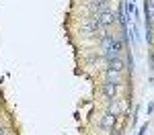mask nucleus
Returning <instances> with one entry per match:
<instances>
[{
	"label": "nucleus",
	"instance_id": "1",
	"mask_svg": "<svg viewBox=\"0 0 154 135\" xmlns=\"http://www.w3.org/2000/svg\"><path fill=\"white\" fill-rule=\"evenodd\" d=\"M103 27H101V21H99V16L97 14H88V16H82V21H80V31L86 33V35H91V33H99Z\"/></svg>",
	"mask_w": 154,
	"mask_h": 135
},
{
	"label": "nucleus",
	"instance_id": "2",
	"mask_svg": "<svg viewBox=\"0 0 154 135\" xmlns=\"http://www.w3.org/2000/svg\"><path fill=\"white\" fill-rule=\"evenodd\" d=\"M97 16H99V21H101V27H103V29H107V27H111V25H115V21H117V19H115V14H113L111 10L99 12Z\"/></svg>",
	"mask_w": 154,
	"mask_h": 135
},
{
	"label": "nucleus",
	"instance_id": "3",
	"mask_svg": "<svg viewBox=\"0 0 154 135\" xmlns=\"http://www.w3.org/2000/svg\"><path fill=\"white\" fill-rule=\"evenodd\" d=\"M117 92H119L117 82H105V84H103V94H105L107 98H117Z\"/></svg>",
	"mask_w": 154,
	"mask_h": 135
},
{
	"label": "nucleus",
	"instance_id": "4",
	"mask_svg": "<svg viewBox=\"0 0 154 135\" xmlns=\"http://www.w3.org/2000/svg\"><path fill=\"white\" fill-rule=\"evenodd\" d=\"M107 115H111V117H115V119L121 115V107H119L117 98H109V102H107Z\"/></svg>",
	"mask_w": 154,
	"mask_h": 135
},
{
	"label": "nucleus",
	"instance_id": "5",
	"mask_svg": "<svg viewBox=\"0 0 154 135\" xmlns=\"http://www.w3.org/2000/svg\"><path fill=\"white\" fill-rule=\"evenodd\" d=\"M99 127H101V129H105V131H109V133H113V129H115V117L105 115V117L99 121Z\"/></svg>",
	"mask_w": 154,
	"mask_h": 135
},
{
	"label": "nucleus",
	"instance_id": "6",
	"mask_svg": "<svg viewBox=\"0 0 154 135\" xmlns=\"http://www.w3.org/2000/svg\"><path fill=\"white\" fill-rule=\"evenodd\" d=\"M123 68H125V63H123V60H121V57L107 61V70H115V72H121Z\"/></svg>",
	"mask_w": 154,
	"mask_h": 135
},
{
	"label": "nucleus",
	"instance_id": "7",
	"mask_svg": "<svg viewBox=\"0 0 154 135\" xmlns=\"http://www.w3.org/2000/svg\"><path fill=\"white\" fill-rule=\"evenodd\" d=\"M113 41H115V35L113 33H103V37H101V47H111L113 45Z\"/></svg>",
	"mask_w": 154,
	"mask_h": 135
},
{
	"label": "nucleus",
	"instance_id": "8",
	"mask_svg": "<svg viewBox=\"0 0 154 135\" xmlns=\"http://www.w3.org/2000/svg\"><path fill=\"white\" fill-rule=\"evenodd\" d=\"M119 57V53L115 51L113 47H107V49H103V60L105 61H111V60H117Z\"/></svg>",
	"mask_w": 154,
	"mask_h": 135
},
{
	"label": "nucleus",
	"instance_id": "9",
	"mask_svg": "<svg viewBox=\"0 0 154 135\" xmlns=\"http://www.w3.org/2000/svg\"><path fill=\"white\" fill-rule=\"evenodd\" d=\"M105 82H117L119 84V72H115V70H105Z\"/></svg>",
	"mask_w": 154,
	"mask_h": 135
},
{
	"label": "nucleus",
	"instance_id": "10",
	"mask_svg": "<svg viewBox=\"0 0 154 135\" xmlns=\"http://www.w3.org/2000/svg\"><path fill=\"white\" fill-rule=\"evenodd\" d=\"M146 129H148V125H142V129H140V133H138V135H144V133H146Z\"/></svg>",
	"mask_w": 154,
	"mask_h": 135
},
{
	"label": "nucleus",
	"instance_id": "11",
	"mask_svg": "<svg viewBox=\"0 0 154 135\" xmlns=\"http://www.w3.org/2000/svg\"><path fill=\"white\" fill-rule=\"evenodd\" d=\"M0 135H4V131H2V129H0Z\"/></svg>",
	"mask_w": 154,
	"mask_h": 135
}]
</instances>
